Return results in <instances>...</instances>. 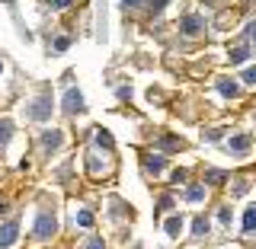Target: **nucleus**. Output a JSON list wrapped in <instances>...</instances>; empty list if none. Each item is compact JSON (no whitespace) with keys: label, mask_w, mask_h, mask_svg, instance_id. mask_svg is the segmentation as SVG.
I'll list each match as a JSON object with an SVG mask.
<instances>
[{"label":"nucleus","mask_w":256,"mask_h":249,"mask_svg":"<svg viewBox=\"0 0 256 249\" xmlns=\"http://www.w3.org/2000/svg\"><path fill=\"white\" fill-rule=\"evenodd\" d=\"M54 230H58V224H54L52 214H38V221H36V237H38V240H48Z\"/></svg>","instance_id":"1"},{"label":"nucleus","mask_w":256,"mask_h":249,"mask_svg":"<svg viewBox=\"0 0 256 249\" xmlns=\"http://www.w3.org/2000/svg\"><path fill=\"white\" fill-rule=\"evenodd\" d=\"M16 237H20V227L10 221V224H4L0 227V249H6V246H13L16 243Z\"/></svg>","instance_id":"2"},{"label":"nucleus","mask_w":256,"mask_h":249,"mask_svg":"<svg viewBox=\"0 0 256 249\" xmlns=\"http://www.w3.org/2000/svg\"><path fill=\"white\" fill-rule=\"evenodd\" d=\"M29 115L42 122V118H48V115H52V102H48L45 96H42V99H36V102H32V109H29Z\"/></svg>","instance_id":"3"},{"label":"nucleus","mask_w":256,"mask_h":249,"mask_svg":"<svg viewBox=\"0 0 256 249\" xmlns=\"http://www.w3.org/2000/svg\"><path fill=\"white\" fill-rule=\"evenodd\" d=\"M64 109H68V112H80V109H84V96H80L77 90H68V93H64Z\"/></svg>","instance_id":"4"},{"label":"nucleus","mask_w":256,"mask_h":249,"mask_svg":"<svg viewBox=\"0 0 256 249\" xmlns=\"http://www.w3.org/2000/svg\"><path fill=\"white\" fill-rule=\"evenodd\" d=\"M182 32H186V35H196V32H202V19H198V16H189V19L182 22Z\"/></svg>","instance_id":"5"},{"label":"nucleus","mask_w":256,"mask_h":249,"mask_svg":"<svg viewBox=\"0 0 256 249\" xmlns=\"http://www.w3.org/2000/svg\"><path fill=\"white\" fill-rule=\"evenodd\" d=\"M244 230H246V234H253V230H256V205L246 208V214H244Z\"/></svg>","instance_id":"6"},{"label":"nucleus","mask_w":256,"mask_h":249,"mask_svg":"<svg viewBox=\"0 0 256 249\" xmlns=\"http://www.w3.org/2000/svg\"><path fill=\"white\" fill-rule=\"evenodd\" d=\"M246 147H250V134H237V138H230V150L240 154V150H246Z\"/></svg>","instance_id":"7"},{"label":"nucleus","mask_w":256,"mask_h":249,"mask_svg":"<svg viewBox=\"0 0 256 249\" xmlns=\"http://www.w3.org/2000/svg\"><path fill=\"white\" fill-rule=\"evenodd\" d=\"M10 134H13V122L10 118H0V144L10 141Z\"/></svg>","instance_id":"8"},{"label":"nucleus","mask_w":256,"mask_h":249,"mask_svg":"<svg viewBox=\"0 0 256 249\" xmlns=\"http://www.w3.org/2000/svg\"><path fill=\"white\" fill-rule=\"evenodd\" d=\"M218 90H221L224 96H230V99H234V96H237V83H234V80H218Z\"/></svg>","instance_id":"9"},{"label":"nucleus","mask_w":256,"mask_h":249,"mask_svg":"<svg viewBox=\"0 0 256 249\" xmlns=\"http://www.w3.org/2000/svg\"><path fill=\"white\" fill-rule=\"evenodd\" d=\"M164 227H166V234H170V237H180V234H182V221H180V218H170Z\"/></svg>","instance_id":"10"},{"label":"nucleus","mask_w":256,"mask_h":249,"mask_svg":"<svg viewBox=\"0 0 256 249\" xmlns=\"http://www.w3.org/2000/svg\"><path fill=\"white\" fill-rule=\"evenodd\" d=\"M144 166H148L150 173H160V170H164V157H148V163H144Z\"/></svg>","instance_id":"11"},{"label":"nucleus","mask_w":256,"mask_h":249,"mask_svg":"<svg viewBox=\"0 0 256 249\" xmlns=\"http://www.w3.org/2000/svg\"><path fill=\"white\" fill-rule=\"evenodd\" d=\"M186 198H189V202H202V198H205V189H202V186H192V189L186 192Z\"/></svg>","instance_id":"12"},{"label":"nucleus","mask_w":256,"mask_h":249,"mask_svg":"<svg viewBox=\"0 0 256 249\" xmlns=\"http://www.w3.org/2000/svg\"><path fill=\"white\" fill-rule=\"evenodd\" d=\"M42 144H45V147H58V144H61V134L58 131H48L45 138H42Z\"/></svg>","instance_id":"13"},{"label":"nucleus","mask_w":256,"mask_h":249,"mask_svg":"<svg viewBox=\"0 0 256 249\" xmlns=\"http://www.w3.org/2000/svg\"><path fill=\"white\" fill-rule=\"evenodd\" d=\"M246 54H250L246 48H234V51H230V64H244V61H246Z\"/></svg>","instance_id":"14"},{"label":"nucleus","mask_w":256,"mask_h":249,"mask_svg":"<svg viewBox=\"0 0 256 249\" xmlns=\"http://www.w3.org/2000/svg\"><path fill=\"white\" fill-rule=\"evenodd\" d=\"M192 230H196V237H205V234H208V221H205V218H196Z\"/></svg>","instance_id":"15"},{"label":"nucleus","mask_w":256,"mask_h":249,"mask_svg":"<svg viewBox=\"0 0 256 249\" xmlns=\"http://www.w3.org/2000/svg\"><path fill=\"white\" fill-rule=\"evenodd\" d=\"M77 224H80V227H90V224H93V214L90 211H80L77 214Z\"/></svg>","instance_id":"16"},{"label":"nucleus","mask_w":256,"mask_h":249,"mask_svg":"<svg viewBox=\"0 0 256 249\" xmlns=\"http://www.w3.org/2000/svg\"><path fill=\"white\" fill-rule=\"evenodd\" d=\"M208 182H212V186H221V182H224V173L212 170V173H208Z\"/></svg>","instance_id":"17"},{"label":"nucleus","mask_w":256,"mask_h":249,"mask_svg":"<svg viewBox=\"0 0 256 249\" xmlns=\"http://www.w3.org/2000/svg\"><path fill=\"white\" fill-rule=\"evenodd\" d=\"M244 80H246V83H253V86H256V67H250V70H244Z\"/></svg>","instance_id":"18"},{"label":"nucleus","mask_w":256,"mask_h":249,"mask_svg":"<svg viewBox=\"0 0 256 249\" xmlns=\"http://www.w3.org/2000/svg\"><path fill=\"white\" fill-rule=\"evenodd\" d=\"M96 141H100V144H102V147H112V138H109V134H102V131H100V134H96Z\"/></svg>","instance_id":"19"},{"label":"nucleus","mask_w":256,"mask_h":249,"mask_svg":"<svg viewBox=\"0 0 256 249\" xmlns=\"http://www.w3.org/2000/svg\"><path fill=\"white\" fill-rule=\"evenodd\" d=\"M166 6V0H150V10H164Z\"/></svg>","instance_id":"20"},{"label":"nucleus","mask_w":256,"mask_h":249,"mask_svg":"<svg viewBox=\"0 0 256 249\" xmlns=\"http://www.w3.org/2000/svg\"><path fill=\"white\" fill-rule=\"evenodd\" d=\"M68 3H70V0H52V6H54V10H64Z\"/></svg>","instance_id":"21"},{"label":"nucleus","mask_w":256,"mask_h":249,"mask_svg":"<svg viewBox=\"0 0 256 249\" xmlns=\"http://www.w3.org/2000/svg\"><path fill=\"white\" fill-rule=\"evenodd\" d=\"M86 249H102V240H90V243H86Z\"/></svg>","instance_id":"22"},{"label":"nucleus","mask_w":256,"mask_h":249,"mask_svg":"<svg viewBox=\"0 0 256 249\" xmlns=\"http://www.w3.org/2000/svg\"><path fill=\"white\" fill-rule=\"evenodd\" d=\"M134 3H138V0H122V6H125V10H128V6H134Z\"/></svg>","instance_id":"23"},{"label":"nucleus","mask_w":256,"mask_h":249,"mask_svg":"<svg viewBox=\"0 0 256 249\" xmlns=\"http://www.w3.org/2000/svg\"><path fill=\"white\" fill-rule=\"evenodd\" d=\"M250 38H256V22H253V26H250Z\"/></svg>","instance_id":"24"},{"label":"nucleus","mask_w":256,"mask_h":249,"mask_svg":"<svg viewBox=\"0 0 256 249\" xmlns=\"http://www.w3.org/2000/svg\"><path fill=\"white\" fill-rule=\"evenodd\" d=\"M0 70H4V64H0Z\"/></svg>","instance_id":"25"}]
</instances>
